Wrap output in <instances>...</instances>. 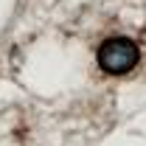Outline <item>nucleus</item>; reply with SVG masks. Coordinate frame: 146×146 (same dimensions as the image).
<instances>
[{
    "label": "nucleus",
    "mask_w": 146,
    "mask_h": 146,
    "mask_svg": "<svg viewBox=\"0 0 146 146\" xmlns=\"http://www.w3.org/2000/svg\"><path fill=\"white\" fill-rule=\"evenodd\" d=\"M141 62V48L127 36H110L98 45V68L110 76H124Z\"/></svg>",
    "instance_id": "1"
}]
</instances>
